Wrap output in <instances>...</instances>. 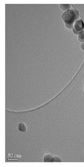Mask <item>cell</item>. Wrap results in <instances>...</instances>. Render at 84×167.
<instances>
[{
  "mask_svg": "<svg viewBox=\"0 0 84 167\" xmlns=\"http://www.w3.org/2000/svg\"><path fill=\"white\" fill-rule=\"evenodd\" d=\"M59 6L60 9L65 11L70 9L71 5L70 4H60Z\"/></svg>",
  "mask_w": 84,
  "mask_h": 167,
  "instance_id": "5b68a950",
  "label": "cell"
},
{
  "mask_svg": "<svg viewBox=\"0 0 84 167\" xmlns=\"http://www.w3.org/2000/svg\"><path fill=\"white\" fill-rule=\"evenodd\" d=\"M84 23L83 20L79 19L77 20L74 23L73 31L75 34L78 35L79 33L84 30Z\"/></svg>",
  "mask_w": 84,
  "mask_h": 167,
  "instance_id": "7a4b0ae2",
  "label": "cell"
},
{
  "mask_svg": "<svg viewBox=\"0 0 84 167\" xmlns=\"http://www.w3.org/2000/svg\"><path fill=\"white\" fill-rule=\"evenodd\" d=\"M18 129L21 132H26L27 130V128L26 125L22 122L18 124Z\"/></svg>",
  "mask_w": 84,
  "mask_h": 167,
  "instance_id": "277c9868",
  "label": "cell"
},
{
  "mask_svg": "<svg viewBox=\"0 0 84 167\" xmlns=\"http://www.w3.org/2000/svg\"><path fill=\"white\" fill-rule=\"evenodd\" d=\"M54 157L52 155L48 154L44 157V162H54Z\"/></svg>",
  "mask_w": 84,
  "mask_h": 167,
  "instance_id": "3957f363",
  "label": "cell"
},
{
  "mask_svg": "<svg viewBox=\"0 0 84 167\" xmlns=\"http://www.w3.org/2000/svg\"><path fill=\"white\" fill-rule=\"evenodd\" d=\"M54 157L55 161L54 162H62V161L59 157L55 156Z\"/></svg>",
  "mask_w": 84,
  "mask_h": 167,
  "instance_id": "52a82bcc",
  "label": "cell"
},
{
  "mask_svg": "<svg viewBox=\"0 0 84 167\" xmlns=\"http://www.w3.org/2000/svg\"><path fill=\"white\" fill-rule=\"evenodd\" d=\"M78 40L82 43L84 42V30L80 31L78 34Z\"/></svg>",
  "mask_w": 84,
  "mask_h": 167,
  "instance_id": "8992f818",
  "label": "cell"
},
{
  "mask_svg": "<svg viewBox=\"0 0 84 167\" xmlns=\"http://www.w3.org/2000/svg\"><path fill=\"white\" fill-rule=\"evenodd\" d=\"M81 48L84 51V42L80 46Z\"/></svg>",
  "mask_w": 84,
  "mask_h": 167,
  "instance_id": "ba28073f",
  "label": "cell"
},
{
  "mask_svg": "<svg viewBox=\"0 0 84 167\" xmlns=\"http://www.w3.org/2000/svg\"><path fill=\"white\" fill-rule=\"evenodd\" d=\"M61 17L64 22L65 27L68 29H72L73 28L74 23L79 17V14L76 10L69 9L65 11Z\"/></svg>",
  "mask_w": 84,
  "mask_h": 167,
  "instance_id": "6da1fadb",
  "label": "cell"
}]
</instances>
